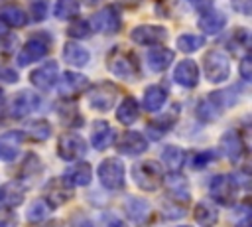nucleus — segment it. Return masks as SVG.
Masks as SVG:
<instances>
[{"label":"nucleus","instance_id":"obj_1","mask_svg":"<svg viewBox=\"0 0 252 227\" xmlns=\"http://www.w3.org/2000/svg\"><path fill=\"white\" fill-rule=\"evenodd\" d=\"M106 67L120 79H134L138 75V59L126 47H114L106 57Z\"/></svg>","mask_w":252,"mask_h":227},{"label":"nucleus","instance_id":"obj_2","mask_svg":"<svg viewBox=\"0 0 252 227\" xmlns=\"http://www.w3.org/2000/svg\"><path fill=\"white\" fill-rule=\"evenodd\" d=\"M132 178L140 189L156 191L163 180V174L156 160H144V162H138L132 166Z\"/></svg>","mask_w":252,"mask_h":227},{"label":"nucleus","instance_id":"obj_3","mask_svg":"<svg viewBox=\"0 0 252 227\" xmlns=\"http://www.w3.org/2000/svg\"><path fill=\"white\" fill-rule=\"evenodd\" d=\"M203 69H205V77L211 83H222L230 75L228 57L222 51H219V49H209L205 53V57H203Z\"/></svg>","mask_w":252,"mask_h":227},{"label":"nucleus","instance_id":"obj_4","mask_svg":"<svg viewBox=\"0 0 252 227\" xmlns=\"http://www.w3.org/2000/svg\"><path fill=\"white\" fill-rule=\"evenodd\" d=\"M209 193L211 197L220 203V205H232L238 193V184L234 182V176L228 174H219L211 180L209 184Z\"/></svg>","mask_w":252,"mask_h":227},{"label":"nucleus","instance_id":"obj_5","mask_svg":"<svg viewBox=\"0 0 252 227\" xmlns=\"http://www.w3.org/2000/svg\"><path fill=\"white\" fill-rule=\"evenodd\" d=\"M122 18H120V10L116 6H104L102 10L94 12L89 26L91 32H98V34H116L120 30Z\"/></svg>","mask_w":252,"mask_h":227},{"label":"nucleus","instance_id":"obj_6","mask_svg":"<svg viewBox=\"0 0 252 227\" xmlns=\"http://www.w3.org/2000/svg\"><path fill=\"white\" fill-rule=\"evenodd\" d=\"M49 47H51L49 38L43 36V34H35V36H32V38L24 43V47L20 49V53H18V63H20L22 67H26V65L33 63V61H37V59H41V57L47 55Z\"/></svg>","mask_w":252,"mask_h":227},{"label":"nucleus","instance_id":"obj_7","mask_svg":"<svg viewBox=\"0 0 252 227\" xmlns=\"http://www.w3.org/2000/svg\"><path fill=\"white\" fill-rule=\"evenodd\" d=\"M98 180L108 189L124 188V164L118 158H104L98 164Z\"/></svg>","mask_w":252,"mask_h":227},{"label":"nucleus","instance_id":"obj_8","mask_svg":"<svg viewBox=\"0 0 252 227\" xmlns=\"http://www.w3.org/2000/svg\"><path fill=\"white\" fill-rule=\"evenodd\" d=\"M118 97V87L114 83H108V81H102L98 85H94L91 91H89V103L94 111H110V107L114 105Z\"/></svg>","mask_w":252,"mask_h":227},{"label":"nucleus","instance_id":"obj_9","mask_svg":"<svg viewBox=\"0 0 252 227\" xmlns=\"http://www.w3.org/2000/svg\"><path fill=\"white\" fill-rule=\"evenodd\" d=\"M43 201L53 209L63 203H67L73 197V188L63 178H51L43 188Z\"/></svg>","mask_w":252,"mask_h":227},{"label":"nucleus","instance_id":"obj_10","mask_svg":"<svg viewBox=\"0 0 252 227\" xmlns=\"http://www.w3.org/2000/svg\"><path fill=\"white\" fill-rule=\"evenodd\" d=\"M87 152V144L79 134H61L57 140V154L65 162L79 160Z\"/></svg>","mask_w":252,"mask_h":227},{"label":"nucleus","instance_id":"obj_11","mask_svg":"<svg viewBox=\"0 0 252 227\" xmlns=\"http://www.w3.org/2000/svg\"><path fill=\"white\" fill-rule=\"evenodd\" d=\"M220 148H222L224 156L232 164L240 162L244 158V154H246V144H244V140H242V136H240L238 130H226L220 136Z\"/></svg>","mask_w":252,"mask_h":227},{"label":"nucleus","instance_id":"obj_12","mask_svg":"<svg viewBox=\"0 0 252 227\" xmlns=\"http://www.w3.org/2000/svg\"><path fill=\"white\" fill-rule=\"evenodd\" d=\"M130 38L132 41L140 43V45H152V43H159L167 38V32L163 26H152V24H142V26H136L132 32H130Z\"/></svg>","mask_w":252,"mask_h":227},{"label":"nucleus","instance_id":"obj_13","mask_svg":"<svg viewBox=\"0 0 252 227\" xmlns=\"http://www.w3.org/2000/svg\"><path fill=\"white\" fill-rule=\"evenodd\" d=\"M37 103H39V99H37L32 91H20V93L12 99V103H10V107H8V114H10L12 118H24V116H28L32 111L37 109Z\"/></svg>","mask_w":252,"mask_h":227},{"label":"nucleus","instance_id":"obj_14","mask_svg":"<svg viewBox=\"0 0 252 227\" xmlns=\"http://www.w3.org/2000/svg\"><path fill=\"white\" fill-rule=\"evenodd\" d=\"M24 140H26V136L22 130H8V132L0 134V160L12 162L18 156Z\"/></svg>","mask_w":252,"mask_h":227},{"label":"nucleus","instance_id":"obj_15","mask_svg":"<svg viewBox=\"0 0 252 227\" xmlns=\"http://www.w3.org/2000/svg\"><path fill=\"white\" fill-rule=\"evenodd\" d=\"M57 75H59V67L55 61H47L43 63L41 67L33 69L30 73V83L37 89H51L53 83L57 81Z\"/></svg>","mask_w":252,"mask_h":227},{"label":"nucleus","instance_id":"obj_16","mask_svg":"<svg viewBox=\"0 0 252 227\" xmlns=\"http://www.w3.org/2000/svg\"><path fill=\"white\" fill-rule=\"evenodd\" d=\"M116 150L120 154H126V156H136V154H142L148 150V140L140 134V132H124L120 136V140L116 142Z\"/></svg>","mask_w":252,"mask_h":227},{"label":"nucleus","instance_id":"obj_17","mask_svg":"<svg viewBox=\"0 0 252 227\" xmlns=\"http://www.w3.org/2000/svg\"><path fill=\"white\" fill-rule=\"evenodd\" d=\"M124 211H126V217L136 223V225H146L150 219H152V207L148 201L144 199H138V197H128L126 203H124Z\"/></svg>","mask_w":252,"mask_h":227},{"label":"nucleus","instance_id":"obj_18","mask_svg":"<svg viewBox=\"0 0 252 227\" xmlns=\"http://www.w3.org/2000/svg\"><path fill=\"white\" fill-rule=\"evenodd\" d=\"M173 79L175 83H179L181 87H187V89H193L197 83H199V69H197V63L193 59H183L175 65V71H173Z\"/></svg>","mask_w":252,"mask_h":227},{"label":"nucleus","instance_id":"obj_19","mask_svg":"<svg viewBox=\"0 0 252 227\" xmlns=\"http://www.w3.org/2000/svg\"><path fill=\"white\" fill-rule=\"evenodd\" d=\"M85 89H89V79L83 73H73V71H65L61 81H59V93L63 97H75L79 93H83Z\"/></svg>","mask_w":252,"mask_h":227},{"label":"nucleus","instance_id":"obj_20","mask_svg":"<svg viewBox=\"0 0 252 227\" xmlns=\"http://www.w3.org/2000/svg\"><path fill=\"white\" fill-rule=\"evenodd\" d=\"M165 182V188H167V193L173 195L171 201H185L189 199V186H187V180L185 176L177 174V172H171L163 178Z\"/></svg>","mask_w":252,"mask_h":227},{"label":"nucleus","instance_id":"obj_21","mask_svg":"<svg viewBox=\"0 0 252 227\" xmlns=\"http://www.w3.org/2000/svg\"><path fill=\"white\" fill-rule=\"evenodd\" d=\"M114 128L106 122V120H96L94 124H93V136H91V140H93V146L96 148V150H106L112 142H114Z\"/></svg>","mask_w":252,"mask_h":227},{"label":"nucleus","instance_id":"obj_22","mask_svg":"<svg viewBox=\"0 0 252 227\" xmlns=\"http://www.w3.org/2000/svg\"><path fill=\"white\" fill-rule=\"evenodd\" d=\"M199 28L205 32V34H219L222 28H224V24H226V16L222 14V12H219V10H211V8H207L201 16H199Z\"/></svg>","mask_w":252,"mask_h":227},{"label":"nucleus","instance_id":"obj_23","mask_svg":"<svg viewBox=\"0 0 252 227\" xmlns=\"http://www.w3.org/2000/svg\"><path fill=\"white\" fill-rule=\"evenodd\" d=\"M146 59H148V67L152 71H165L171 65V61H173V51L167 49V47L158 45V47L148 51Z\"/></svg>","mask_w":252,"mask_h":227},{"label":"nucleus","instance_id":"obj_24","mask_svg":"<svg viewBox=\"0 0 252 227\" xmlns=\"http://www.w3.org/2000/svg\"><path fill=\"white\" fill-rule=\"evenodd\" d=\"M63 180L69 186H89L91 180H93V170L87 162H79V164H75L73 168H69L65 172Z\"/></svg>","mask_w":252,"mask_h":227},{"label":"nucleus","instance_id":"obj_25","mask_svg":"<svg viewBox=\"0 0 252 227\" xmlns=\"http://www.w3.org/2000/svg\"><path fill=\"white\" fill-rule=\"evenodd\" d=\"M24 195H26L24 186H20L16 182H8V184L0 186V205H4V207L20 205L24 201Z\"/></svg>","mask_w":252,"mask_h":227},{"label":"nucleus","instance_id":"obj_26","mask_svg":"<svg viewBox=\"0 0 252 227\" xmlns=\"http://www.w3.org/2000/svg\"><path fill=\"white\" fill-rule=\"evenodd\" d=\"M63 59L73 67H83L89 63V51L77 41H67L63 45Z\"/></svg>","mask_w":252,"mask_h":227},{"label":"nucleus","instance_id":"obj_27","mask_svg":"<svg viewBox=\"0 0 252 227\" xmlns=\"http://www.w3.org/2000/svg\"><path fill=\"white\" fill-rule=\"evenodd\" d=\"M165 101H167V91L163 87H159V85H150L146 89V93H144L142 105H144L146 111L156 113V111H159L165 105Z\"/></svg>","mask_w":252,"mask_h":227},{"label":"nucleus","instance_id":"obj_28","mask_svg":"<svg viewBox=\"0 0 252 227\" xmlns=\"http://www.w3.org/2000/svg\"><path fill=\"white\" fill-rule=\"evenodd\" d=\"M193 217H195V221H197L201 227H213V225H217V221H219L217 209H215L211 203H207V201H201V203L195 205Z\"/></svg>","mask_w":252,"mask_h":227},{"label":"nucleus","instance_id":"obj_29","mask_svg":"<svg viewBox=\"0 0 252 227\" xmlns=\"http://www.w3.org/2000/svg\"><path fill=\"white\" fill-rule=\"evenodd\" d=\"M138 114H140V107H138V103H136L134 97H126L118 105V109H116V118L122 124H132L138 118Z\"/></svg>","mask_w":252,"mask_h":227},{"label":"nucleus","instance_id":"obj_30","mask_svg":"<svg viewBox=\"0 0 252 227\" xmlns=\"http://www.w3.org/2000/svg\"><path fill=\"white\" fill-rule=\"evenodd\" d=\"M0 22L6 26H12V28H22V26H26L28 16L18 6H4V8H0Z\"/></svg>","mask_w":252,"mask_h":227},{"label":"nucleus","instance_id":"obj_31","mask_svg":"<svg viewBox=\"0 0 252 227\" xmlns=\"http://www.w3.org/2000/svg\"><path fill=\"white\" fill-rule=\"evenodd\" d=\"M161 160L171 172H177L185 162V152L179 146H165L161 152Z\"/></svg>","mask_w":252,"mask_h":227},{"label":"nucleus","instance_id":"obj_32","mask_svg":"<svg viewBox=\"0 0 252 227\" xmlns=\"http://www.w3.org/2000/svg\"><path fill=\"white\" fill-rule=\"evenodd\" d=\"M175 124V114L173 113H167V114H161L159 118H156L154 122L148 124V134H152V138H161L163 132H167L171 126Z\"/></svg>","mask_w":252,"mask_h":227},{"label":"nucleus","instance_id":"obj_33","mask_svg":"<svg viewBox=\"0 0 252 227\" xmlns=\"http://www.w3.org/2000/svg\"><path fill=\"white\" fill-rule=\"evenodd\" d=\"M26 132L33 140H45V138L51 136V124L47 120H43V118H35V120H30L28 122Z\"/></svg>","mask_w":252,"mask_h":227},{"label":"nucleus","instance_id":"obj_34","mask_svg":"<svg viewBox=\"0 0 252 227\" xmlns=\"http://www.w3.org/2000/svg\"><path fill=\"white\" fill-rule=\"evenodd\" d=\"M59 116H61V122L67 126L83 124V114L77 111V107L73 103H63V107H59Z\"/></svg>","mask_w":252,"mask_h":227},{"label":"nucleus","instance_id":"obj_35","mask_svg":"<svg viewBox=\"0 0 252 227\" xmlns=\"http://www.w3.org/2000/svg\"><path fill=\"white\" fill-rule=\"evenodd\" d=\"M53 14L59 20H71L79 14V2L77 0H57Z\"/></svg>","mask_w":252,"mask_h":227},{"label":"nucleus","instance_id":"obj_36","mask_svg":"<svg viewBox=\"0 0 252 227\" xmlns=\"http://www.w3.org/2000/svg\"><path fill=\"white\" fill-rule=\"evenodd\" d=\"M51 213V207L43 201V199H35L32 201V205L28 207V221L30 223H39V221H45Z\"/></svg>","mask_w":252,"mask_h":227},{"label":"nucleus","instance_id":"obj_37","mask_svg":"<svg viewBox=\"0 0 252 227\" xmlns=\"http://www.w3.org/2000/svg\"><path fill=\"white\" fill-rule=\"evenodd\" d=\"M205 43V38L203 36H195V34H183L177 38V47L183 51V53H193L197 49H201Z\"/></svg>","mask_w":252,"mask_h":227},{"label":"nucleus","instance_id":"obj_38","mask_svg":"<svg viewBox=\"0 0 252 227\" xmlns=\"http://www.w3.org/2000/svg\"><path fill=\"white\" fill-rule=\"evenodd\" d=\"M220 113H222V111H220V109H219L211 99L201 101V103H199V107H197V114H199V118H203V120H207V122L215 120Z\"/></svg>","mask_w":252,"mask_h":227},{"label":"nucleus","instance_id":"obj_39","mask_svg":"<svg viewBox=\"0 0 252 227\" xmlns=\"http://www.w3.org/2000/svg\"><path fill=\"white\" fill-rule=\"evenodd\" d=\"M39 172H41V162H39V158H37L35 154H30V156L24 160V164H22L20 176L32 180V178H35Z\"/></svg>","mask_w":252,"mask_h":227},{"label":"nucleus","instance_id":"obj_40","mask_svg":"<svg viewBox=\"0 0 252 227\" xmlns=\"http://www.w3.org/2000/svg\"><path fill=\"white\" fill-rule=\"evenodd\" d=\"M89 34H91V26H89V22H85V20L73 22V24L67 28V36H69V38H75V39H83V38H87Z\"/></svg>","mask_w":252,"mask_h":227},{"label":"nucleus","instance_id":"obj_41","mask_svg":"<svg viewBox=\"0 0 252 227\" xmlns=\"http://www.w3.org/2000/svg\"><path fill=\"white\" fill-rule=\"evenodd\" d=\"M16 36L12 34H0V55H12L16 49Z\"/></svg>","mask_w":252,"mask_h":227},{"label":"nucleus","instance_id":"obj_42","mask_svg":"<svg viewBox=\"0 0 252 227\" xmlns=\"http://www.w3.org/2000/svg\"><path fill=\"white\" fill-rule=\"evenodd\" d=\"M211 160H213V152H211V150H205V152H197V154H193L191 164H193L195 170H201V168H205Z\"/></svg>","mask_w":252,"mask_h":227},{"label":"nucleus","instance_id":"obj_43","mask_svg":"<svg viewBox=\"0 0 252 227\" xmlns=\"http://www.w3.org/2000/svg\"><path fill=\"white\" fill-rule=\"evenodd\" d=\"M16 225H18L16 213L8 207H0V227H16Z\"/></svg>","mask_w":252,"mask_h":227},{"label":"nucleus","instance_id":"obj_44","mask_svg":"<svg viewBox=\"0 0 252 227\" xmlns=\"http://www.w3.org/2000/svg\"><path fill=\"white\" fill-rule=\"evenodd\" d=\"M45 16H47V4L43 0H35L32 4V18L37 20V22H41Z\"/></svg>","mask_w":252,"mask_h":227},{"label":"nucleus","instance_id":"obj_45","mask_svg":"<svg viewBox=\"0 0 252 227\" xmlns=\"http://www.w3.org/2000/svg\"><path fill=\"white\" fill-rule=\"evenodd\" d=\"M240 75L244 81H250L252 79V57L250 55H244L242 61H240Z\"/></svg>","mask_w":252,"mask_h":227},{"label":"nucleus","instance_id":"obj_46","mask_svg":"<svg viewBox=\"0 0 252 227\" xmlns=\"http://www.w3.org/2000/svg\"><path fill=\"white\" fill-rule=\"evenodd\" d=\"M0 81L4 83H16L18 81V73L6 65H0Z\"/></svg>","mask_w":252,"mask_h":227},{"label":"nucleus","instance_id":"obj_47","mask_svg":"<svg viewBox=\"0 0 252 227\" xmlns=\"http://www.w3.org/2000/svg\"><path fill=\"white\" fill-rule=\"evenodd\" d=\"M71 227H94L87 217H83V215H75L73 219H71Z\"/></svg>","mask_w":252,"mask_h":227},{"label":"nucleus","instance_id":"obj_48","mask_svg":"<svg viewBox=\"0 0 252 227\" xmlns=\"http://www.w3.org/2000/svg\"><path fill=\"white\" fill-rule=\"evenodd\" d=\"M232 4H234L242 14H250V0H232Z\"/></svg>","mask_w":252,"mask_h":227},{"label":"nucleus","instance_id":"obj_49","mask_svg":"<svg viewBox=\"0 0 252 227\" xmlns=\"http://www.w3.org/2000/svg\"><path fill=\"white\" fill-rule=\"evenodd\" d=\"M189 2H191V6L197 8V10H207V8L213 4V0H189Z\"/></svg>","mask_w":252,"mask_h":227},{"label":"nucleus","instance_id":"obj_50","mask_svg":"<svg viewBox=\"0 0 252 227\" xmlns=\"http://www.w3.org/2000/svg\"><path fill=\"white\" fill-rule=\"evenodd\" d=\"M102 225H104V227H124V223H122L118 217H106Z\"/></svg>","mask_w":252,"mask_h":227},{"label":"nucleus","instance_id":"obj_51","mask_svg":"<svg viewBox=\"0 0 252 227\" xmlns=\"http://www.w3.org/2000/svg\"><path fill=\"white\" fill-rule=\"evenodd\" d=\"M120 2H122L124 6H138L142 0H120Z\"/></svg>","mask_w":252,"mask_h":227},{"label":"nucleus","instance_id":"obj_52","mask_svg":"<svg viewBox=\"0 0 252 227\" xmlns=\"http://www.w3.org/2000/svg\"><path fill=\"white\" fill-rule=\"evenodd\" d=\"M83 2H85V4H89V6H94V4H98L100 0H83Z\"/></svg>","mask_w":252,"mask_h":227},{"label":"nucleus","instance_id":"obj_53","mask_svg":"<svg viewBox=\"0 0 252 227\" xmlns=\"http://www.w3.org/2000/svg\"><path fill=\"white\" fill-rule=\"evenodd\" d=\"M2 101H4V93H2V89H0V105H2Z\"/></svg>","mask_w":252,"mask_h":227},{"label":"nucleus","instance_id":"obj_54","mask_svg":"<svg viewBox=\"0 0 252 227\" xmlns=\"http://www.w3.org/2000/svg\"><path fill=\"white\" fill-rule=\"evenodd\" d=\"M183 227H185V225H183Z\"/></svg>","mask_w":252,"mask_h":227}]
</instances>
